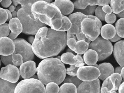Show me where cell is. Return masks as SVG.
Returning a JSON list of instances; mask_svg holds the SVG:
<instances>
[{"mask_svg": "<svg viewBox=\"0 0 124 93\" xmlns=\"http://www.w3.org/2000/svg\"><path fill=\"white\" fill-rule=\"evenodd\" d=\"M1 1H2V0H0V2H1Z\"/></svg>", "mask_w": 124, "mask_h": 93, "instance_id": "be15d7a7", "label": "cell"}, {"mask_svg": "<svg viewBox=\"0 0 124 93\" xmlns=\"http://www.w3.org/2000/svg\"><path fill=\"white\" fill-rule=\"evenodd\" d=\"M14 41L15 45L14 53L20 54L23 57L24 62L34 60L35 54L33 51L32 45L30 43L22 38L15 39Z\"/></svg>", "mask_w": 124, "mask_h": 93, "instance_id": "9c48e42d", "label": "cell"}, {"mask_svg": "<svg viewBox=\"0 0 124 93\" xmlns=\"http://www.w3.org/2000/svg\"><path fill=\"white\" fill-rule=\"evenodd\" d=\"M102 7V6H98L96 8L95 12L96 17L99 18L100 20L105 21V17L106 14L103 11Z\"/></svg>", "mask_w": 124, "mask_h": 93, "instance_id": "e575fe53", "label": "cell"}, {"mask_svg": "<svg viewBox=\"0 0 124 93\" xmlns=\"http://www.w3.org/2000/svg\"><path fill=\"white\" fill-rule=\"evenodd\" d=\"M74 8L76 9H85L87 6L82 5L79 2L78 0H76L74 3Z\"/></svg>", "mask_w": 124, "mask_h": 93, "instance_id": "7bdbcfd3", "label": "cell"}, {"mask_svg": "<svg viewBox=\"0 0 124 93\" xmlns=\"http://www.w3.org/2000/svg\"><path fill=\"white\" fill-rule=\"evenodd\" d=\"M13 64L16 66L21 65L23 63V57L19 53H14L12 55Z\"/></svg>", "mask_w": 124, "mask_h": 93, "instance_id": "d6a6232c", "label": "cell"}, {"mask_svg": "<svg viewBox=\"0 0 124 93\" xmlns=\"http://www.w3.org/2000/svg\"><path fill=\"white\" fill-rule=\"evenodd\" d=\"M114 55L116 60L120 66H124V40L119 41L114 45Z\"/></svg>", "mask_w": 124, "mask_h": 93, "instance_id": "e0dca14e", "label": "cell"}, {"mask_svg": "<svg viewBox=\"0 0 124 93\" xmlns=\"http://www.w3.org/2000/svg\"><path fill=\"white\" fill-rule=\"evenodd\" d=\"M101 36L106 39H110L116 34V28L113 25L107 24L102 26L101 30Z\"/></svg>", "mask_w": 124, "mask_h": 93, "instance_id": "ffe728a7", "label": "cell"}, {"mask_svg": "<svg viewBox=\"0 0 124 93\" xmlns=\"http://www.w3.org/2000/svg\"><path fill=\"white\" fill-rule=\"evenodd\" d=\"M116 15L113 13H111L109 14H106L105 17V20L108 24H113L116 22Z\"/></svg>", "mask_w": 124, "mask_h": 93, "instance_id": "ab89813d", "label": "cell"}, {"mask_svg": "<svg viewBox=\"0 0 124 93\" xmlns=\"http://www.w3.org/2000/svg\"><path fill=\"white\" fill-rule=\"evenodd\" d=\"M17 83H12L0 77V93H14Z\"/></svg>", "mask_w": 124, "mask_h": 93, "instance_id": "44dd1931", "label": "cell"}, {"mask_svg": "<svg viewBox=\"0 0 124 93\" xmlns=\"http://www.w3.org/2000/svg\"><path fill=\"white\" fill-rule=\"evenodd\" d=\"M122 68L121 66L117 67L115 69V70H114V73H118L119 74H121V72Z\"/></svg>", "mask_w": 124, "mask_h": 93, "instance_id": "f5cc1de1", "label": "cell"}, {"mask_svg": "<svg viewBox=\"0 0 124 93\" xmlns=\"http://www.w3.org/2000/svg\"><path fill=\"white\" fill-rule=\"evenodd\" d=\"M76 35L78 41V40H84L88 43H90L91 42V41L88 39L87 38H86L85 35L83 33L82 31H81L79 33L76 34Z\"/></svg>", "mask_w": 124, "mask_h": 93, "instance_id": "b9f144b4", "label": "cell"}, {"mask_svg": "<svg viewBox=\"0 0 124 93\" xmlns=\"http://www.w3.org/2000/svg\"><path fill=\"white\" fill-rule=\"evenodd\" d=\"M89 44L84 40H77L74 43L72 50L77 54L83 55L89 49Z\"/></svg>", "mask_w": 124, "mask_h": 93, "instance_id": "7402d4cb", "label": "cell"}, {"mask_svg": "<svg viewBox=\"0 0 124 93\" xmlns=\"http://www.w3.org/2000/svg\"><path fill=\"white\" fill-rule=\"evenodd\" d=\"M36 71L35 63L32 60H29L23 63L19 69L20 76L24 79L31 78L35 75Z\"/></svg>", "mask_w": 124, "mask_h": 93, "instance_id": "4fadbf2b", "label": "cell"}, {"mask_svg": "<svg viewBox=\"0 0 124 93\" xmlns=\"http://www.w3.org/2000/svg\"><path fill=\"white\" fill-rule=\"evenodd\" d=\"M100 72L99 79L104 81L114 73L113 66L109 63H103L98 65V67Z\"/></svg>", "mask_w": 124, "mask_h": 93, "instance_id": "ac0fdd59", "label": "cell"}, {"mask_svg": "<svg viewBox=\"0 0 124 93\" xmlns=\"http://www.w3.org/2000/svg\"><path fill=\"white\" fill-rule=\"evenodd\" d=\"M59 93H77V88L72 83H63L60 88Z\"/></svg>", "mask_w": 124, "mask_h": 93, "instance_id": "484cf974", "label": "cell"}, {"mask_svg": "<svg viewBox=\"0 0 124 93\" xmlns=\"http://www.w3.org/2000/svg\"><path fill=\"white\" fill-rule=\"evenodd\" d=\"M100 75L98 68L93 66H83L79 68L76 76L82 81H92L98 78Z\"/></svg>", "mask_w": 124, "mask_h": 93, "instance_id": "30bf717a", "label": "cell"}, {"mask_svg": "<svg viewBox=\"0 0 124 93\" xmlns=\"http://www.w3.org/2000/svg\"><path fill=\"white\" fill-rule=\"evenodd\" d=\"M31 10L35 18L51 27L57 19L62 18L63 15L56 6L45 1L34 3Z\"/></svg>", "mask_w": 124, "mask_h": 93, "instance_id": "3957f363", "label": "cell"}, {"mask_svg": "<svg viewBox=\"0 0 124 93\" xmlns=\"http://www.w3.org/2000/svg\"><path fill=\"white\" fill-rule=\"evenodd\" d=\"M19 70L13 64H9L3 67L0 72V77L12 83H16L20 77Z\"/></svg>", "mask_w": 124, "mask_h": 93, "instance_id": "8fae6325", "label": "cell"}, {"mask_svg": "<svg viewBox=\"0 0 124 93\" xmlns=\"http://www.w3.org/2000/svg\"><path fill=\"white\" fill-rule=\"evenodd\" d=\"M101 93H116L109 76L104 80L101 90Z\"/></svg>", "mask_w": 124, "mask_h": 93, "instance_id": "d4e9b609", "label": "cell"}, {"mask_svg": "<svg viewBox=\"0 0 124 93\" xmlns=\"http://www.w3.org/2000/svg\"><path fill=\"white\" fill-rule=\"evenodd\" d=\"M121 38L120 37H119L117 34H116V36L113 37V38L110 39L111 41L113 42H115L118 41L121 39Z\"/></svg>", "mask_w": 124, "mask_h": 93, "instance_id": "c3c4849f", "label": "cell"}, {"mask_svg": "<svg viewBox=\"0 0 124 93\" xmlns=\"http://www.w3.org/2000/svg\"><path fill=\"white\" fill-rule=\"evenodd\" d=\"M111 7L112 12L118 14L124 10V0H111Z\"/></svg>", "mask_w": 124, "mask_h": 93, "instance_id": "cb8c5ba5", "label": "cell"}, {"mask_svg": "<svg viewBox=\"0 0 124 93\" xmlns=\"http://www.w3.org/2000/svg\"><path fill=\"white\" fill-rule=\"evenodd\" d=\"M35 39V37L32 36H30L28 38V41L31 44H32L33 43Z\"/></svg>", "mask_w": 124, "mask_h": 93, "instance_id": "db71d44e", "label": "cell"}, {"mask_svg": "<svg viewBox=\"0 0 124 93\" xmlns=\"http://www.w3.org/2000/svg\"><path fill=\"white\" fill-rule=\"evenodd\" d=\"M113 85L114 87V90L116 91L118 90L119 86L121 85L122 80V77L120 74L118 73H113L109 76Z\"/></svg>", "mask_w": 124, "mask_h": 93, "instance_id": "4316f807", "label": "cell"}, {"mask_svg": "<svg viewBox=\"0 0 124 93\" xmlns=\"http://www.w3.org/2000/svg\"><path fill=\"white\" fill-rule=\"evenodd\" d=\"M117 16L120 18H124V10L120 12V13L117 14Z\"/></svg>", "mask_w": 124, "mask_h": 93, "instance_id": "9f6ffc18", "label": "cell"}, {"mask_svg": "<svg viewBox=\"0 0 124 93\" xmlns=\"http://www.w3.org/2000/svg\"><path fill=\"white\" fill-rule=\"evenodd\" d=\"M45 1L48 3H51L52 2V0H22L20 1V4L21 6H23L27 4H30L31 6H32L33 4L37 1Z\"/></svg>", "mask_w": 124, "mask_h": 93, "instance_id": "f35d334b", "label": "cell"}, {"mask_svg": "<svg viewBox=\"0 0 124 93\" xmlns=\"http://www.w3.org/2000/svg\"><path fill=\"white\" fill-rule=\"evenodd\" d=\"M98 54L94 50L89 49L84 53V60L85 63L89 66H93L97 64L98 61Z\"/></svg>", "mask_w": 124, "mask_h": 93, "instance_id": "d6986e66", "label": "cell"}, {"mask_svg": "<svg viewBox=\"0 0 124 93\" xmlns=\"http://www.w3.org/2000/svg\"><path fill=\"white\" fill-rule=\"evenodd\" d=\"M16 6H14V5H11V6H10L9 8V10L11 12H12L14 11L15 9H16Z\"/></svg>", "mask_w": 124, "mask_h": 93, "instance_id": "6f0895ef", "label": "cell"}, {"mask_svg": "<svg viewBox=\"0 0 124 93\" xmlns=\"http://www.w3.org/2000/svg\"><path fill=\"white\" fill-rule=\"evenodd\" d=\"M89 48L97 52L99 57L98 61L106 59L111 55L113 51V46L111 42L100 36L90 43Z\"/></svg>", "mask_w": 124, "mask_h": 93, "instance_id": "5b68a950", "label": "cell"}, {"mask_svg": "<svg viewBox=\"0 0 124 93\" xmlns=\"http://www.w3.org/2000/svg\"><path fill=\"white\" fill-rule=\"evenodd\" d=\"M9 28L11 33L8 37L12 40L15 39L23 31V26L20 20L17 18H12L8 23Z\"/></svg>", "mask_w": 124, "mask_h": 93, "instance_id": "9a60e30c", "label": "cell"}, {"mask_svg": "<svg viewBox=\"0 0 124 93\" xmlns=\"http://www.w3.org/2000/svg\"><path fill=\"white\" fill-rule=\"evenodd\" d=\"M121 75L122 77L124 80V66L122 69L121 73Z\"/></svg>", "mask_w": 124, "mask_h": 93, "instance_id": "91938a15", "label": "cell"}, {"mask_svg": "<svg viewBox=\"0 0 124 93\" xmlns=\"http://www.w3.org/2000/svg\"><path fill=\"white\" fill-rule=\"evenodd\" d=\"M10 31L8 23H4L0 25V38L8 36Z\"/></svg>", "mask_w": 124, "mask_h": 93, "instance_id": "836d02e7", "label": "cell"}, {"mask_svg": "<svg viewBox=\"0 0 124 93\" xmlns=\"http://www.w3.org/2000/svg\"><path fill=\"white\" fill-rule=\"evenodd\" d=\"M1 61L5 66L9 64H13L12 62V55L8 56H1Z\"/></svg>", "mask_w": 124, "mask_h": 93, "instance_id": "74e56055", "label": "cell"}, {"mask_svg": "<svg viewBox=\"0 0 124 93\" xmlns=\"http://www.w3.org/2000/svg\"><path fill=\"white\" fill-rule=\"evenodd\" d=\"M118 92L119 93H124V82L119 86Z\"/></svg>", "mask_w": 124, "mask_h": 93, "instance_id": "f907efd6", "label": "cell"}, {"mask_svg": "<svg viewBox=\"0 0 124 93\" xmlns=\"http://www.w3.org/2000/svg\"><path fill=\"white\" fill-rule=\"evenodd\" d=\"M21 8H22V6H21V5H20V4H19V5L16 6L15 9H16V11L17 12L18 10H19Z\"/></svg>", "mask_w": 124, "mask_h": 93, "instance_id": "94428289", "label": "cell"}, {"mask_svg": "<svg viewBox=\"0 0 124 93\" xmlns=\"http://www.w3.org/2000/svg\"><path fill=\"white\" fill-rule=\"evenodd\" d=\"M52 3L59 8L63 15L70 14L74 10L73 3L70 0H55Z\"/></svg>", "mask_w": 124, "mask_h": 93, "instance_id": "2e32d148", "label": "cell"}, {"mask_svg": "<svg viewBox=\"0 0 124 93\" xmlns=\"http://www.w3.org/2000/svg\"><path fill=\"white\" fill-rule=\"evenodd\" d=\"M12 0H2L1 2V4L3 7L7 8L10 6L11 4Z\"/></svg>", "mask_w": 124, "mask_h": 93, "instance_id": "ee69618b", "label": "cell"}, {"mask_svg": "<svg viewBox=\"0 0 124 93\" xmlns=\"http://www.w3.org/2000/svg\"><path fill=\"white\" fill-rule=\"evenodd\" d=\"M14 93H46V88L38 79L29 78L19 82L15 87Z\"/></svg>", "mask_w": 124, "mask_h": 93, "instance_id": "8992f818", "label": "cell"}, {"mask_svg": "<svg viewBox=\"0 0 124 93\" xmlns=\"http://www.w3.org/2000/svg\"><path fill=\"white\" fill-rule=\"evenodd\" d=\"M67 39L69 38H74L76 39V37L74 36V34H72L70 33H69L68 31H67Z\"/></svg>", "mask_w": 124, "mask_h": 93, "instance_id": "816d5d0a", "label": "cell"}, {"mask_svg": "<svg viewBox=\"0 0 124 93\" xmlns=\"http://www.w3.org/2000/svg\"><path fill=\"white\" fill-rule=\"evenodd\" d=\"M116 28L117 34L121 38H124V18H121L117 21Z\"/></svg>", "mask_w": 124, "mask_h": 93, "instance_id": "83f0119b", "label": "cell"}, {"mask_svg": "<svg viewBox=\"0 0 124 93\" xmlns=\"http://www.w3.org/2000/svg\"><path fill=\"white\" fill-rule=\"evenodd\" d=\"M60 88L58 84L54 82L48 83L46 88V93H58L59 92Z\"/></svg>", "mask_w": 124, "mask_h": 93, "instance_id": "1f68e13d", "label": "cell"}, {"mask_svg": "<svg viewBox=\"0 0 124 93\" xmlns=\"http://www.w3.org/2000/svg\"><path fill=\"white\" fill-rule=\"evenodd\" d=\"M38 78L43 84L54 82L60 85L66 75L65 67L61 60L55 58H47L42 60L36 68Z\"/></svg>", "mask_w": 124, "mask_h": 93, "instance_id": "7a4b0ae2", "label": "cell"}, {"mask_svg": "<svg viewBox=\"0 0 124 93\" xmlns=\"http://www.w3.org/2000/svg\"><path fill=\"white\" fill-rule=\"evenodd\" d=\"M62 28L59 30V31H66L68 30L72 25V23L69 18L63 15L62 18Z\"/></svg>", "mask_w": 124, "mask_h": 93, "instance_id": "4dcf8cb0", "label": "cell"}, {"mask_svg": "<svg viewBox=\"0 0 124 93\" xmlns=\"http://www.w3.org/2000/svg\"><path fill=\"white\" fill-rule=\"evenodd\" d=\"M13 2V4L14 6H17V5L20 4L19 2L21 1L22 0H12Z\"/></svg>", "mask_w": 124, "mask_h": 93, "instance_id": "11a10c76", "label": "cell"}, {"mask_svg": "<svg viewBox=\"0 0 124 93\" xmlns=\"http://www.w3.org/2000/svg\"><path fill=\"white\" fill-rule=\"evenodd\" d=\"M12 15V18H16L17 17V12L16 10H14L11 12Z\"/></svg>", "mask_w": 124, "mask_h": 93, "instance_id": "680465c9", "label": "cell"}, {"mask_svg": "<svg viewBox=\"0 0 124 93\" xmlns=\"http://www.w3.org/2000/svg\"><path fill=\"white\" fill-rule=\"evenodd\" d=\"M67 33L46 26L41 28L32 45L34 54L40 59L58 55L67 45Z\"/></svg>", "mask_w": 124, "mask_h": 93, "instance_id": "6da1fadb", "label": "cell"}, {"mask_svg": "<svg viewBox=\"0 0 124 93\" xmlns=\"http://www.w3.org/2000/svg\"><path fill=\"white\" fill-rule=\"evenodd\" d=\"M70 19L72 24H76L80 28H81V23L85 18H89L88 15H86L81 12H77L69 15Z\"/></svg>", "mask_w": 124, "mask_h": 93, "instance_id": "603a6c76", "label": "cell"}, {"mask_svg": "<svg viewBox=\"0 0 124 93\" xmlns=\"http://www.w3.org/2000/svg\"><path fill=\"white\" fill-rule=\"evenodd\" d=\"M68 31L72 34L76 35L82 31L81 28H80L76 24H72L71 27Z\"/></svg>", "mask_w": 124, "mask_h": 93, "instance_id": "60d3db41", "label": "cell"}, {"mask_svg": "<svg viewBox=\"0 0 124 93\" xmlns=\"http://www.w3.org/2000/svg\"><path fill=\"white\" fill-rule=\"evenodd\" d=\"M15 50V45L13 40L7 37L0 38V55H12Z\"/></svg>", "mask_w": 124, "mask_h": 93, "instance_id": "5bb4252c", "label": "cell"}, {"mask_svg": "<svg viewBox=\"0 0 124 93\" xmlns=\"http://www.w3.org/2000/svg\"><path fill=\"white\" fill-rule=\"evenodd\" d=\"M92 0H78L79 2L82 5L87 6L89 5L90 2Z\"/></svg>", "mask_w": 124, "mask_h": 93, "instance_id": "7dc6e473", "label": "cell"}, {"mask_svg": "<svg viewBox=\"0 0 124 93\" xmlns=\"http://www.w3.org/2000/svg\"><path fill=\"white\" fill-rule=\"evenodd\" d=\"M99 79L92 81H84L77 88V93H100Z\"/></svg>", "mask_w": 124, "mask_h": 93, "instance_id": "7c38bea8", "label": "cell"}, {"mask_svg": "<svg viewBox=\"0 0 124 93\" xmlns=\"http://www.w3.org/2000/svg\"><path fill=\"white\" fill-rule=\"evenodd\" d=\"M17 17L22 25V32L25 34L35 35L40 28L46 26L38 18H35L32 13L28 14L22 8L17 11Z\"/></svg>", "mask_w": 124, "mask_h": 93, "instance_id": "277c9868", "label": "cell"}, {"mask_svg": "<svg viewBox=\"0 0 124 93\" xmlns=\"http://www.w3.org/2000/svg\"><path fill=\"white\" fill-rule=\"evenodd\" d=\"M82 31L86 38L90 41H94L100 35V28L95 20L90 18H85L81 23Z\"/></svg>", "mask_w": 124, "mask_h": 93, "instance_id": "ba28073f", "label": "cell"}, {"mask_svg": "<svg viewBox=\"0 0 124 93\" xmlns=\"http://www.w3.org/2000/svg\"><path fill=\"white\" fill-rule=\"evenodd\" d=\"M8 18V14L6 9L0 8V25L5 23Z\"/></svg>", "mask_w": 124, "mask_h": 93, "instance_id": "8d00e7d4", "label": "cell"}, {"mask_svg": "<svg viewBox=\"0 0 124 93\" xmlns=\"http://www.w3.org/2000/svg\"><path fill=\"white\" fill-rule=\"evenodd\" d=\"M102 9L105 13H106V14H111L112 12L111 7L108 4L103 6L102 7Z\"/></svg>", "mask_w": 124, "mask_h": 93, "instance_id": "bcb514c9", "label": "cell"}, {"mask_svg": "<svg viewBox=\"0 0 124 93\" xmlns=\"http://www.w3.org/2000/svg\"><path fill=\"white\" fill-rule=\"evenodd\" d=\"M82 82V81L79 79L77 76H66L65 79L63 80L62 83H72L76 85L77 88L80 85V84Z\"/></svg>", "mask_w": 124, "mask_h": 93, "instance_id": "f546056e", "label": "cell"}, {"mask_svg": "<svg viewBox=\"0 0 124 93\" xmlns=\"http://www.w3.org/2000/svg\"><path fill=\"white\" fill-rule=\"evenodd\" d=\"M96 8H97L96 6L89 5L84 9H75L73 11L74 12H81L82 14L86 15H93L94 14Z\"/></svg>", "mask_w": 124, "mask_h": 93, "instance_id": "f1b7e54d", "label": "cell"}, {"mask_svg": "<svg viewBox=\"0 0 124 93\" xmlns=\"http://www.w3.org/2000/svg\"><path fill=\"white\" fill-rule=\"evenodd\" d=\"M60 60L63 63L70 65L66 69V74L73 76H76L79 68L84 66L85 64L81 55L77 54L75 55L72 52H68L62 54Z\"/></svg>", "mask_w": 124, "mask_h": 93, "instance_id": "52a82bcc", "label": "cell"}, {"mask_svg": "<svg viewBox=\"0 0 124 93\" xmlns=\"http://www.w3.org/2000/svg\"><path fill=\"white\" fill-rule=\"evenodd\" d=\"M6 11L7 12V14H8V18L7 19V22H8L12 18V15L11 12L9 11V9H5Z\"/></svg>", "mask_w": 124, "mask_h": 93, "instance_id": "681fc988", "label": "cell"}, {"mask_svg": "<svg viewBox=\"0 0 124 93\" xmlns=\"http://www.w3.org/2000/svg\"><path fill=\"white\" fill-rule=\"evenodd\" d=\"M88 16L89 18H91V19L94 20L99 27H100V28H101L102 27V23L100 20L99 18H98L96 16H94V15H88Z\"/></svg>", "mask_w": 124, "mask_h": 93, "instance_id": "f6af8a7d", "label": "cell"}, {"mask_svg": "<svg viewBox=\"0 0 124 93\" xmlns=\"http://www.w3.org/2000/svg\"><path fill=\"white\" fill-rule=\"evenodd\" d=\"M111 0H92L89 5L103 6L107 4H110Z\"/></svg>", "mask_w": 124, "mask_h": 93, "instance_id": "d590c367", "label": "cell"}, {"mask_svg": "<svg viewBox=\"0 0 124 93\" xmlns=\"http://www.w3.org/2000/svg\"><path fill=\"white\" fill-rule=\"evenodd\" d=\"M1 65V60H0V67Z\"/></svg>", "mask_w": 124, "mask_h": 93, "instance_id": "6125c7cd", "label": "cell"}]
</instances>
